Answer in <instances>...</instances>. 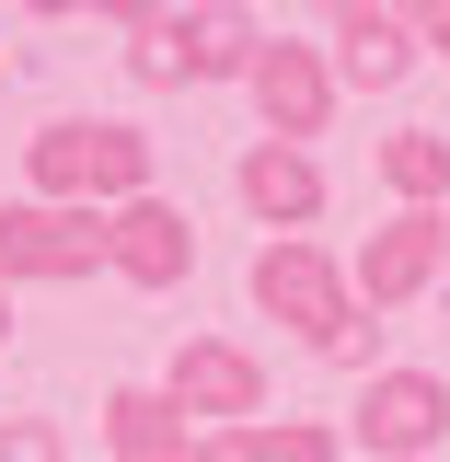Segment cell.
<instances>
[{
  "label": "cell",
  "instance_id": "15",
  "mask_svg": "<svg viewBox=\"0 0 450 462\" xmlns=\"http://www.w3.org/2000/svg\"><path fill=\"white\" fill-rule=\"evenodd\" d=\"M324 358H335V370H370V358H381V312H346L335 336H324Z\"/></svg>",
  "mask_w": 450,
  "mask_h": 462
},
{
  "label": "cell",
  "instance_id": "17",
  "mask_svg": "<svg viewBox=\"0 0 450 462\" xmlns=\"http://www.w3.org/2000/svg\"><path fill=\"white\" fill-rule=\"evenodd\" d=\"M127 69H139V81H185V69H173V47H162V23H151V35H127Z\"/></svg>",
  "mask_w": 450,
  "mask_h": 462
},
{
  "label": "cell",
  "instance_id": "7",
  "mask_svg": "<svg viewBox=\"0 0 450 462\" xmlns=\"http://www.w3.org/2000/svg\"><path fill=\"white\" fill-rule=\"evenodd\" d=\"M243 93H254V116H266V139H324V116H335V69L312 47H289V35H266L254 47V69H243Z\"/></svg>",
  "mask_w": 450,
  "mask_h": 462
},
{
  "label": "cell",
  "instance_id": "9",
  "mask_svg": "<svg viewBox=\"0 0 450 462\" xmlns=\"http://www.w3.org/2000/svg\"><path fill=\"white\" fill-rule=\"evenodd\" d=\"M231 185H243V208L266 220V243H289V231L324 220V162H312V151H289V139H254Z\"/></svg>",
  "mask_w": 450,
  "mask_h": 462
},
{
  "label": "cell",
  "instance_id": "21",
  "mask_svg": "<svg viewBox=\"0 0 450 462\" xmlns=\"http://www.w3.org/2000/svg\"><path fill=\"white\" fill-rule=\"evenodd\" d=\"M324 12H335V23H358V12H381V0H324Z\"/></svg>",
  "mask_w": 450,
  "mask_h": 462
},
{
  "label": "cell",
  "instance_id": "2",
  "mask_svg": "<svg viewBox=\"0 0 450 462\" xmlns=\"http://www.w3.org/2000/svg\"><path fill=\"white\" fill-rule=\"evenodd\" d=\"M254 312H266V324H289V336L324 358V336L358 312V289H346V266L312 243V231H289V243H266V254H254Z\"/></svg>",
  "mask_w": 450,
  "mask_h": 462
},
{
  "label": "cell",
  "instance_id": "8",
  "mask_svg": "<svg viewBox=\"0 0 450 462\" xmlns=\"http://www.w3.org/2000/svg\"><path fill=\"white\" fill-rule=\"evenodd\" d=\"M105 266L127 289H185V278H197V231H185V208H173V197L105 208Z\"/></svg>",
  "mask_w": 450,
  "mask_h": 462
},
{
  "label": "cell",
  "instance_id": "19",
  "mask_svg": "<svg viewBox=\"0 0 450 462\" xmlns=\"http://www.w3.org/2000/svg\"><path fill=\"white\" fill-rule=\"evenodd\" d=\"M381 12H393V23H416V35H427V23H439L450 0H381Z\"/></svg>",
  "mask_w": 450,
  "mask_h": 462
},
{
  "label": "cell",
  "instance_id": "6",
  "mask_svg": "<svg viewBox=\"0 0 450 462\" xmlns=\"http://www.w3.org/2000/svg\"><path fill=\"white\" fill-rule=\"evenodd\" d=\"M346 289H358V312H404V300H427V289H439V208H393V220L358 243Z\"/></svg>",
  "mask_w": 450,
  "mask_h": 462
},
{
  "label": "cell",
  "instance_id": "23",
  "mask_svg": "<svg viewBox=\"0 0 450 462\" xmlns=\"http://www.w3.org/2000/svg\"><path fill=\"white\" fill-rule=\"evenodd\" d=\"M439 289H450V208H439Z\"/></svg>",
  "mask_w": 450,
  "mask_h": 462
},
{
  "label": "cell",
  "instance_id": "11",
  "mask_svg": "<svg viewBox=\"0 0 450 462\" xmlns=\"http://www.w3.org/2000/svg\"><path fill=\"white\" fill-rule=\"evenodd\" d=\"M416 58H427V35H416V23L358 12V23H335V93H393Z\"/></svg>",
  "mask_w": 450,
  "mask_h": 462
},
{
  "label": "cell",
  "instance_id": "4",
  "mask_svg": "<svg viewBox=\"0 0 450 462\" xmlns=\"http://www.w3.org/2000/svg\"><path fill=\"white\" fill-rule=\"evenodd\" d=\"M162 393H173L185 428H254L266 416V370H254V346H231V336H185Z\"/></svg>",
  "mask_w": 450,
  "mask_h": 462
},
{
  "label": "cell",
  "instance_id": "14",
  "mask_svg": "<svg viewBox=\"0 0 450 462\" xmlns=\"http://www.w3.org/2000/svg\"><path fill=\"white\" fill-rule=\"evenodd\" d=\"M381 185H393L404 208H439L450 197V127H393L381 139Z\"/></svg>",
  "mask_w": 450,
  "mask_h": 462
},
{
  "label": "cell",
  "instance_id": "22",
  "mask_svg": "<svg viewBox=\"0 0 450 462\" xmlns=\"http://www.w3.org/2000/svg\"><path fill=\"white\" fill-rule=\"evenodd\" d=\"M427 58H450V12H439V23H427Z\"/></svg>",
  "mask_w": 450,
  "mask_h": 462
},
{
  "label": "cell",
  "instance_id": "25",
  "mask_svg": "<svg viewBox=\"0 0 450 462\" xmlns=\"http://www.w3.org/2000/svg\"><path fill=\"white\" fill-rule=\"evenodd\" d=\"M173 462H208V451H173Z\"/></svg>",
  "mask_w": 450,
  "mask_h": 462
},
{
  "label": "cell",
  "instance_id": "10",
  "mask_svg": "<svg viewBox=\"0 0 450 462\" xmlns=\"http://www.w3.org/2000/svg\"><path fill=\"white\" fill-rule=\"evenodd\" d=\"M162 47H173V69H185V81H243L266 35H254V12L197 0V12H162Z\"/></svg>",
  "mask_w": 450,
  "mask_h": 462
},
{
  "label": "cell",
  "instance_id": "3",
  "mask_svg": "<svg viewBox=\"0 0 450 462\" xmlns=\"http://www.w3.org/2000/svg\"><path fill=\"white\" fill-rule=\"evenodd\" d=\"M93 266H105V208H47V197H12L0 208V289L12 278L69 289V278H93Z\"/></svg>",
  "mask_w": 450,
  "mask_h": 462
},
{
  "label": "cell",
  "instance_id": "5",
  "mask_svg": "<svg viewBox=\"0 0 450 462\" xmlns=\"http://www.w3.org/2000/svg\"><path fill=\"white\" fill-rule=\"evenodd\" d=\"M346 439L381 462H416L450 439V382L439 370H370V393H358V416H346Z\"/></svg>",
  "mask_w": 450,
  "mask_h": 462
},
{
  "label": "cell",
  "instance_id": "24",
  "mask_svg": "<svg viewBox=\"0 0 450 462\" xmlns=\"http://www.w3.org/2000/svg\"><path fill=\"white\" fill-rule=\"evenodd\" d=\"M0 336H12V289H0Z\"/></svg>",
  "mask_w": 450,
  "mask_h": 462
},
{
  "label": "cell",
  "instance_id": "16",
  "mask_svg": "<svg viewBox=\"0 0 450 462\" xmlns=\"http://www.w3.org/2000/svg\"><path fill=\"white\" fill-rule=\"evenodd\" d=\"M0 462H69L47 416H0Z\"/></svg>",
  "mask_w": 450,
  "mask_h": 462
},
{
  "label": "cell",
  "instance_id": "20",
  "mask_svg": "<svg viewBox=\"0 0 450 462\" xmlns=\"http://www.w3.org/2000/svg\"><path fill=\"white\" fill-rule=\"evenodd\" d=\"M23 12H35V23H58V12H93V0H23Z\"/></svg>",
  "mask_w": 450,
  "mask_h": 462
},
{
  "label": "cell",
  "instance_id": "12",
  "mask_svg": "<svg viewBox=\"0 0 450 462\" xmlns=\"http://www.w3.org/2000/svg\"><path fill=\"white\" fill-rule=\"evenodd\" d=\"M105 451L115 462H173V451H197V428L173 416L162 382H115L105 393Z\"/></svg>",
  "mask_w": 450,
  "mask_h": 462
},
{
  "label": "cell",
  "instance_id": "18",
  "mask_svg": "<svg viewBox=\"0 0 450 462\" xmlns=\"http://www.w3.org/2000/svg\"><path fill=\"white\" fill-rule=\"evenodd\" d=\"M93 12H115L127 35H151V23H162V0H93Z\"/></svg>",
  "mask_w": 450,
  "mask_h": 462
},
{
  "label": "cell",
  "instance_id": "1",
  "mask_svg": "<svg viewBox=\"0 0 450 462\" xmlns=\"http://www.w3.org/2000/svg\"><path fill=\"white\" fill-rule=\"evenodd\" d=\"M23 173L47 208H127V197H151V139L127 116H58L23 139Z\"/></svg>",
  "mask_w": 450,
  "mask_h": 462
},
{
  "label": "cell",
  "instance_id": "13",
  "mask_svg": "<svg viewBox=\"0 0 450 462\" xmlns=\"http://www.w3.org/2000/svg\"><path fill=\"white\" fill-rule=\"evenodd\" d=\"M335 451H346V428H312V416H278V428L254 416V428L208 439V462H335Z\"/></svg>",
  "mask_w": 450,
  "mask_h": 462
}]
</instances>
